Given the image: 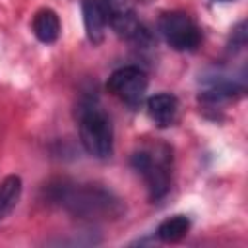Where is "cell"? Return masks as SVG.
I'll list each match as a JSON object with an SVG mask.
<instances>
[{
    "instance_id": "cell-1",
    "label": "cell",
    "mask_w": 248,
    "mask_h": 248,
    "mask_svg": "<svg viewBox=\"0 0 248 248\" xmlns=\"http://www.w3.org/2000/svg\"><path fill=\"white\" fill-rule=\"evenodd\" d=\"M45 202L56 205L78 219L114 221L124 215L122 200L103 184L54 178L43 188Z\"/></svg>"
},
{
    "instance_id": "cell-2",
    "label": "cell",
    "mask_w": 248,
    "mask_h": 248,
    "mask_svg": "<svg viewBox=\"0 0 248 248\" xmlns=\"http://www.w3.org/2000/svg\"><path fill=\"white\" fill-rule=\"evenodd\" d=\"M78 128L83 149L95 159H108L114 151V128L95 95H85L78 103Z\"/></svg>"
},
{
    "instance_id": "cell-3",
    "label": "cell",
    "mask_w": 248,
    "mask_h": 248,
    "mask_svg": "<svg viewBox=\"0 0 248 248\" xmlns=\"http://www.w3.org/2000/svg\"><path fill=\"white\" fill-rule=\"evenodd\" d=\"M130 165L141 174L151 202H159L169 194L172 178V149L167 143H149L136 149L130 157Z\"/></svg>"
},
{
    "instance_id": "cell-4",
    "label": "cell",
    "mask_w": 248,
    "mask_h": 248,
    "mask_svg": "<svg viewBox=\"0 0 248 248\" xmlns=\"http://www.w3.org/2000/svg\"><path fill=\"white\" fill-rule=\"evenodd\" d=\"M157 27L165 43L178 52H192L202 43V29L186 12L170 10L161 14Z\"/></svg>"
},
{
    "instance_id": "cell-5",
    "label": "cell",
    "mask_w": 248,
    "mask_h": 248,
    "mask_svg": "<svg viewBox=\"0 0 248 248\" xmlns=\"http://www.w3.org/2000/svg\"><path fill=\"white\" fill-rule=\"evenodd\" d=\"M103 4L107 10L108 27L116 35L134 43L136 46L151 45L153 37H151L149 29L138 19L136 10L132 6V0H103Z\"/></svg>"
},
{
    "instance_id": "cell-6",
    "label": "cell",
    "mask_w": 248,
    "mask_h": 248,
    "mask_svg": "<svg viewBox=\"0 0 248 248\" xmlns=\"http://www.w3.org/2000/svg\"><path fill=\"white\" fill-rule=\"evenodd\" d=\"M149 79L147 74L138 68V66H122L118 70H114L107 81V89L120 99L122 103H126L128 107L136 108L141 105L145 91H147Z\"/></svg>"
},
{
    "instance_id": "cell-7",
    "label": "cell",
    "mask_w": 248,
    "mask_h": 248,
    "mask_svg": "<svg viewBox=\"0 0 248 248\" xmlns=\"http://www.w3.org/2000/svg\"><path fill=\"white\" fill-rule=\"evenodd\" d=\"M203 89L200 91V103L209 107H219L229 101H234L244 95V83L227 78V76H211L203 79Z\"/></svg>"
},
{
    "instance_id": "cell-8",
    "label": "cell",
    "mask_w": 248,
    "mask_h": 248,
    "mask_svg": "<svg viewBox=\"0 0 248 248\" xmlns=\"http://www.w3.org/2000/svg\"><path fill=\"white\" fill-rule=\"evenodd\" d=\"M81 12H83V25L87 39L93 45H101L105 39V31L108 27L103 0H81Z\"/></svg>"
},
{
    "instance_id": "cell-9",
    "label": "cell",
    "mask_w": 248,
    "mask_h": 248,
    "mask_svg": "<svg viewBox=\"0 0 248 248\" xmlns=\"http://www.w3.org/2000/svg\"><path fill=\"white\" fill-rule=\"evenodd\" d=\"M149 118L155 122L157 128H169L174 124L178 116V99L170 93H157L151 95L145 103Z\"/></svg>"
},
{
    "instance_id": "cell-10",
    "label": "cell",
    "mask_w": 248,
    "mask_h": 248,
    "mask_svg": "<svg viewBox=\"0 0 248 248\" xmlns=\"http://www.w3.org/2000/svg\"><path fill=\"white\" fill-rule=\"evenodd\" d=\"M31 29L35 33V37L45 43V45H52L58 41L60 37V17L54 10L50 8H41L31 21Z\"/></svg>"
},
{
    "instance_id": "cell-11",
    "label": "cell",
    "mask_w": 248,
    "mask_h": 248,
    "mask_svg": "<svg viewBox=\"0 0 248 248\" xmlns=\"http://www.w3.org/2000/svg\"><path fill=\"white\" fill-rule=\"evenodd\" d=\"M23 182L17 174H10L0 182V221H4L17 205L21 198Z\"/></svg>"
},
{
    "instance_id": "cell-12",
    "label": "cell",
    "mask_w": 248,
    "mask_h": 248,
    "mask_svg": "<svg viewBox=\"0 0 248 248\" xmlns=\"http://www.w3.org/2000/svg\"><path fill=\"white\" fill-rule=\"evenodd\" d=\"M188 231H190V219L186 215H172L161 221L155 232L161 242L172 244V242H180L188 234Z\"/></svg>"
},
{
    "instance_id": "cell-13",
    "label": "cell",
    "mask_w": 248,
    "mask_h": 248,
    "mask_svg": "<svg viewBox=\"0 0 248 248\" xmlns=\"http://www.w3.org/2000/svg\"><path fill=\"white\" fill-rule=\"evenodd\" d=\"M244 45H246V21H240V23H238V25L232 29L229 48L234 52V50H240Z\"/></svg>"
},
{
    "instance_id": "cell-14",
    "label": "cell",
    "mask_w": 248,
    "mask_h": 248,
    "mask_svg": "<svg viewBox=\"0 0 248 248\" xmlns=\"http://www.w3.org/2000/svg\"><path fill=\"white\" fill-rule=\"evenodd\" d=\"M215 2H234V0H215Z\"/></svg>"
}]
</instances>
